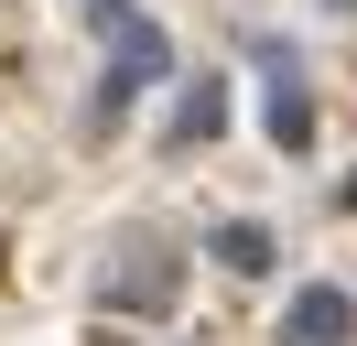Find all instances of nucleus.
Listing matches in <instances>:
<instances>
[{
	"label": "nucleus",
	"mask_w": 357,
	"mask_h": 346,
	"mask_svg": "<svg viewBox=\"0 0 357 346\" xmlns=\"http://www.w3.org/2000/svg\"><path fill=\"white\" fill-rule=\"evenodd\" d=\"M271 141H314V108L292 98V86H271Z\"/></svg>",
	"instance_id": "423d86ee"
},
{
	"label": "nucleus",
	"mask_w": 357,
	"mask_h": 346,
	"mask_svg": "<svg viewBox=\"0 0 357 346\" xmlns=\"http://www.w3.org/2000/svg\"><path fill=\"white\" fill-rule=\"evenodd\" d=\"M206 249H217V271H238V281H260V271H271V227H249V216H227Z\"/></svg>",
	"instance_id": "20e7f679"
},
{
	"label": "nucleus",
	"mask_w": 357,
	"mask_h": 346,
	"mask_svg": "<svg viewBox=\"0 0 357 346\" xmlns=\"http://www.w3.org/2000/svg\"><path fill=\"white\" fill-rule=\"evenodd\" d=\"M98 43H109V76H98V98H87V130H119V119H130V98H141V86H162V65H174V54H162V33H152V22H141V11H119V0H98Z\"/></svg>",
	"instance_id": "f257e3e1"
},
{
	"label": "nucleus",
	"mask_w": 357,
	"mask_h": 346,
	"mask_svg": "<svg viewBox=\"0 0 357 346\" xmlns=\"http://www.w3.org/2000/svg\"><path fill=\"white\" fill-rule=\"evenodd\" d=\"M217 119H227V98H217V86H195V98L174 108V141H217Z\"/></svg>",
	"instance_id": "39448f33"
},
{
	"label": "nucleus",
	"mask_w": 357,
	"mask_h": 346,
	"mask_svg": "<svg viewBox=\"0 0 357 346\" xmlns=\"http://www.w3.org/2000/svg\"><path fill=\"white\" fill-rule=\"evenodd\" d=\"M282 346H357V303L335 292V281H303V292L282 303Z\"/></svg>",
	"instance_id": "7ed1b4c3"
},
{
	"label": "nucleus",
	"mask_w": 357,
	"mask_h": 346,
	"mask_svg": "<svg viewBox=\"0 0 357 346\" xmlns=\"http://www.w3.org/2000/svg\"><path fill=\"white\" fill-rule=\"evenodd\" d=\"M174 292H184V260L162 249V238H119V260L98 271V303H109V314H162Z\"/></svg>",
	"instance_id": "f03ea898"
}]
</instances>
